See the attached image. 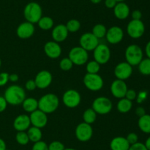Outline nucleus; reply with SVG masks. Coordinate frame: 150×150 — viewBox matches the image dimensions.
Masks as SVG:
<instances>
[{
    "label": "nucleus",
    "instance_id": "1",
    "mask_svg": "<svg viewBox=\"0 0 150 150\" xmlns=\"http://www.w3.org/2000/svg\"><path fill=\"white\" fill-rule=\"evenodd\" d=\"M4 99L7 104L11 105H19L26 99V93L22 87L18 85L9 86L4 91Z\"/></svg>",
    "mask_w": 150,
    "mask_h": 150
},
{
    "label": "nucleus",
    "instance_id": "2",
    "mask_svg": "<svg viewBox=\"0 0 150 150\" xmlns=\"http://www.w3.org/2000/svg\"><path fill=\"white\" fill-rule=\"evenodd\" d=\"M59 105V99L54 94H47L38 100V109L45 113H54Z\"/></svg>",
    "mask_w": 150,
    "mask_h": 150
},
{
    "label": "nucleus",
    "instance_id": "3",
    "mask_svg": "<svg viewBox=\"0 0 150 150\" xmlns=\"http://www.w3.org/2000/svg\"><path fill=\"white\" fill-rule=\"evenodd\" d=\"M23 16L26 21L32 24L38 23L42 16V10L41 6L35 1L28 3L23 10Z\"/></svg>",
    "mask_w": 150,
    "mask_h": 150
},
{
    "label": "nucleus",
    "instance_id": "4",
    "mask_svg": "<svg viewBox=\"0 0 150 150\" xmlns=\"http://www.w3.org/2000/svg\"><path fill=\"white\" fill-rule=\"evenodd\" d=\"M125 57L126 62L132 66H138L144 59L143 50L137 44H131L126 48Z\"/></svg>",
    "mask_w": 150,
    "mask_h": 150
},
{
    "label": "nucleus",
    "instance_id": "5",
    "mask_svg": "<svg viewBox=\"0 0 150 150\" xmlns=\"http://www.w3.org/2000/svg\"><path fill=\"white\" fill-rule=\"evenodd\" d=\"M83 81L86 88L92 91H98L103 87V79L98 74L86 73Z\"/></svg>",
    "mask_w": 150,
    "mask_h": 150
},
{
    "label": "nucleus",
    "instance_id": "6",
    "mask_svg": "<svg viewBox=\"0 0 150 150\" xmlns=\"http://www.w3.org/2000/svg\"><path fill=\"white\" fill-rule=\"evenodd\" d=\"M113 107L112 102L108 98L105 96H99L95 99L92 104V108L97 114L105 115L111 111Z\"/></svg>",
    "mask_w": 150,
    "mask_h": 150
},
{
    "label": "nucleus",
    "instance_id": "7",
    "mask_svg": "<svg viewBox=\"0 0 150 150\" xmlns=\"http://www.w3.org/2000/svg\"><path fill=\"white\" fill-rule=\"evenodd\" d=\"M68 57L73 62V65L83 66L87 62L89 54H88V51L82 47L76 46L70 49Z\"/></svg>",
    "mask_w": 150,
    "mask_h": 150
},
{
    "label": "nucleus",
    "instance_id": "8",
    "mask_svg": "<svg viewBox=\"0 0 150 150\" xmlns=\"http://www.w3.org/2000/svg\"><path fill=\"white\" fill-rule=\"evenodd\" d=\"M94 59L100 65H103L108 63L111 58V50L105 44H98L93 50Z\"/></svg>",
    "mask_w": 150,
    "mask_h": 150
},
{
    "label": "nucleus",
    "instance_id": "9",
    "mask_svg": "<svg viewBox=\"0 0 150 150\" xmlns=\"http://www.w3.org/2000/svg\"><path fill=\"white\" fill-rule=\"evenodd\" d=\"M127 32L129 36L134 39L140 38L145 32V25L142 20L132 19L127 26Z\"/></svg>",
    "mask_w": 150,
    "mask_h": 150
},
{
    "label": "nucleus",
    "instance_id": "10",
    "mask_svg": "<svg viewBox=\"0 0 150 150\" xmlns=\"http://www.w3.org/2000/svg\"><path fill=\"white\" fill-rule=\"evenodd\" d=\"M81 97L80 94L74 89L67 90L62 96V101L64 105L69 108H75L81 103Z\"/></svg>",
    "mask_w": 150,
    "mask_h": 150
},
{
    "label": "nucleus",
    "instance_id": "11",
    "mask_svg": "<svg viewBox=\"0 0 150 150\" xmlns=\"http://www.w3.org/2000/svg\"><path fill=\"white\" fill-rule=\"evenodd\" d=\"M75 133L76 138L79 141L86 142L92 138L93 135V129L91 124L82 122L76 126Z\"/></svg>",
    "mask_w": 150,
    "mask_h": 150
},
{
    "label": "nucleus",
    "instance_id": "12",
    "mask_svg": "<svg viewBox=\"0 0 150 150\" xmlns=\"http://www.w3.org/2000/svg\"><path fill=\"white\" fill-rule=\"evenodd\" d=\"M80 46L86 51H93L99 44V39L95 36L92 32H85L79 39Z\"/></svg>",
    "mask_w": 150,
    "mask_h": 150
},
{
    "label": "nucleus",
    "instance_id": "13",
    "mask_svg": "<svg viewBox=\"0 0 150 150\" xmlns=\"http://www.w3.org/2000/svg\"><path fill=\"white\" fill-rule=\"evenodd\" d=\"M133 74V66L127 62H121L116 66L114 75L118 79L125 80L130 77Z\"/></svg>",
    "mask_w": 150,
    "mask_h": 150
},
{
    "label": "nucleus",
    "instance_id": "14",
    "mask_svg": "<svg viewBox=\"0 0 150 150\" xmlns=\"http://www.w3.org/2000/svg\"><path fill=\"white\" fill-rule=\"evenodd\" d=\"M52 79V74L51 72L46 70H42L37 74L34 80L37 88L40 89H45L51 85Z\"/></svg>",
    "mask_w": 150,
    "mask_h": 150
},
{
    "label": "nucleus",
    "instance_id": "15",
    "mask_svg": "<svg viewBox=\"0 0 150 150\" xmlns=\"http://www.w3.org/2000/svg\"><path fill=\"white\" fill-rule=\"evenodd\" d=\"M105 38L109 44H117L122 41L124 38V32L120 26H113L107 30Z\"/></svg>",
    "mask_w": 150,
    "mask_h": 150
},
{
    "label": "nucleus",
    "instance_id": "16",
    "mask_svg": "<svg viewBox=\"0 0 150 150\" xmlns=\"http://www.w3.org/2000/svg\"><path fill=\"white\" fill-rule=\"evenodd\" d=\"M127 90V85L124 80L117 79L111 83V92L115 98H125Z\"/></svg>",
    "mask_w": 150,
    "mask_h": 150
},
{
    "label": "nucleus",
    "instance_id": "17",
    "mask_svg": "<svg viewBox=\"0 0 150 150\" xmlns=\"http://www.w3.org/2000/svg\"><path fill=\"white\" fill-rule=\"evenodd\" d=\"M29 119H30L31 124H32L33 126H36L40 129L44 127L48 123L47 114L39 109L31 113Z\"/></svg>",
    "mask_w": 150,
    "mask_h": 150
},
{
    "label": "nucleus",
    "instance_id": "18",
    "mask_svg": "<svg viewBox=\"0 0 150 150\" xmlns=\"http://www.w3.org/2000/svg\"><path fill=\"white\" fill-rule=\"evenodd\" d=\"M35 32V26L30 22H23L18 26L16 34L21 39H27L32 37Z\"/></svg>",
    "mask_w": 150,
    "mask_h": 150
},
{
    "label": "nucleus",
    "instance_id": "19",
    "mask_svg": "<svg viewBox=\"0 0 150 150\" xmlns=\"http://www.w3.org/2000/svg\"><path fill=\"white\" fill-rule=\"evenodd\" d=\"M44 51L48 57L51 59H57L62 54V48L59 43L56 41H48L44 45Z\"/></svg>",
    "mask_w": 150,
    "mask_h": 150
},
{
    "label": "nucleus",
    "instance_id": "20",
    "mask_svg": "<svg viewBox=\"0 0 150 150\" xmlns=\"http://www.w3.org/2000/svg\"><path fill=\"white\" fill-rule=\"evenodd\" d=\"M68 30L64 24H58L52 29L51 36L53 40L57 43L63 42L68 36Z\"/></svg>",
    "mask_w": 150,
    "mask_h": 150
},
{
    "label": "nucleus",
    "instance_id": "21",
    "mask_svg": "<svg viewBox=\"0 0 150 150\" xmlns=\"http://www.w3.org/2000/svg\"><path fill=\"white\" fill-rule=\"evenodd\" d=\"M31 121L29 116L26 114H21L15 119L13 121V127L18 132L26 131L30 127Z\"/></svg>",
    "mask_w": 150,
    "mask_h": 150
},
{
    "label": "nucleus",
    "instance_id": "22",
    "mask_svg": "<svg viewBox=\"0 0 150 150\" xmlns=\"http://www.w3.org/2000/svg\"><path fill=\"white\" fill-rule=\"evenodd\" d=\"M113 10H114V14L115 17L120 20L126 19L130 13V7L124 1L117 2Z\"/></svg>",
    "mask_w": 150,
    "mask_h": 150
},
{
    "label": "nucleus",
    "instance_id": "23",
    "mask_svg": "<svg viewBox=\"0 0 150 150\" xmlns=\"http://www.w3.org/2000/svg\"><path fill=\"white\" fill-rule=\"evenodd\" d=\"M130 146V144L125 137H115L110 143V148L111 150H128Z\"/></svg>",
    "mask_w": 150,
    "mask_h": 150
},
{
    "label": "nucleus",
    "instance_id": "24",
    "mask_svg": "<svg viewBox=\"0 0 150 150\" xmlns=\"http://www.w3.org/2000/svg\"><path fill=\"white\" fill-rule=\"evenodd\" d=\"M22 107L27 113H32L38 109V100L33 97H28L22 102Z\"/></svg>",
    "mask_w": 150,
    "mask_h": 150
},
{
    "label": "nucleus",
    "instance_id": "25",
    "mask_svg": "<svg viewBox=\"0 0 150 150\" xmlns=\"http://www.w3.org/2000/svg\"><path fill=\"white\" fill-rule=\"evenodd\" d=\"M138 126L142 132L146 134H150V115L145 114L139 117Z\"/></svg>",
    "mask_w": 150,
    "mask_h": 150
},
{
    "label": "nucleus",
    "instance_id": "26",
    "mask_svg": "<svg viewBox=\"0 0 150 150\" xmlns=\"http://www.w3.org/2000/svg\"><path fill=\"white\" fill-rule=\"evenodd\" d=\"M27 130V135L28 137H29V141L36 143L38 141H41L42 137V133L40 128L32 126V127H29Z\"/></svg>",
    "mask_w": 150,
    "mask_h": 150
},
{
    "label": "nucleus",
    "instance_id": "27",
    "mask_svg": "<svg viewBox=\"0 0 150 150\" xmlns=\"http://www.w3.org/2000/svg\"><path fill=\"white\" fill-rule=\"evenodd\" d=\"M133 107V102L130 100L127 99L125 97L120 99V101L117 103V110L121 113H128Z\"/></svg>",
    "mask_w": 150,
    "mask_h": 150
},
{
    "label": "nucleus",
    "instance_id": "28",
    "mask_svg": "<svg viewBox=\"0 0 150 150\" xmlns=\"http://www.w3.org/2000/svg\"><path fill=\"white\" fill-rule=\"evenodd\" d=\"M38 24L42 30H49L54 26V20L49 16H42L38 21Z\"/></svg>",
    "mask_w": 150,
    "mask_h": 150
},
{
    "label": "nucleus",
    "instance_id": "29",
    "mask_svg": "<svg viewBox=\"0 0 150 150\" xmlns=\"http://www.w3.org/2000/svg\"><path fill=\"white\" fill-rule=\"evenodd\" d=\"M97 113L92 108H88L83 112V122L89 124H92L96 121Z\"/></svg>",
    "mask_w": 150,
    "mask_h": 150
},
{
    "label": "nucleus",
    "instance_id": "30",
    "mask_svg": "<svg viewBox=\"0 0 150 150\" xmlns=\"http://www.w3.org/2000/svg\"><path fill=\"white\" fill-rule=\"evenodd\" d=\"M139 71L142 75L144 76H149L150 75V59L145 58L143 59L140 62L139 65Z\"/></svg>",
    "mask_w": 150,
    "mask_h": 150
},
{
    "label": "nucleus",
    "instance_id": "31",
    "mask_svg": "<svg viewBox=\"0 0 150 150\" xmlns=\"http://www.w3.org/2000/svg\"><path fill=\"white\" fill-rule=\"evenodd\" d=\"M106 32L107 29L106 27H105V26H104L102 24H98L95 25V26H93L92 33L93 34L96 38L100 39V38H104V37H105Z\"/></svg>",
    "mask_w": 150,
    "mask_h": 150
},
{
    "label": "nucleus",
    "instance_id": "32",
    "mask_svg": "<svg viewBox=\"0 0 150 150\" xmlns=\"http://www.w3.org/2000/svg\"><path fill=\"white\" fill-rule=\"evenodd\" d=\"M65 26L69 32H76L80 29L81 23L77 19H71L67 22Z\"/></svg>",
    "mask_w": 150,
    "mask_h": 150
},
{
    "label": "nucleus",
    "instance_id": "33",
    "mask_svg": "<svg viewBox=\"0 0 150 150\" xmlns=\"http://www.w3.org/2000/svg\"><path fill=\"white\" fill-rule=\"evenodd\" d=\"M16 140L17 141V143L20 145L25 146L29 142V137H28L27 132H26L25 131H20V132H18L17 134L16 135Z\"/></svg>",
    "mask_w": 150,
    "mask_h": 150
},
{
    "label": "nucleus",
    "instance_id": "34",
    "mask_svg": "<svg viewBox=\"0 0 150 150\" xmlns=\"http://www.w3.org/2000/svg\"><path fill=\"white\" fill-rule=\"evenodd\" d=\"M100 69V65L95 60L89 62L86 64V71L89 74H98Z\"/></svg>",
    "mask_w": 150,
    "mask_h": 150
},
{
    "label": "nucleus",
    "instance_id": "35",
    "mask_svg": "<svg viewBox=\"0 0 150 150\" xmlns=\"http://www.w3.org/2000/svg\"><path fill=\"white\" fill-rule=\"evenodd\" d=\"M73 63L69 57H64L59 62V67L62 71H70L73 68Z\"/></svg>",
    "mask_w": 150,
    "mask_h": 150
},
{
    "label": "nucleus",
    "instance_id": "36",
    "mask_svg": "<svg viewBox=\"0 0 150 150\" xmlns=\"http://www.w3.org/2000/svg\"><path fill=\"white\" fill-rule=\"evenodd\" d=\"M65 147L62 142L54 141L48 145V150H64Z\"/></svg>",
    "mask_w": 150,
    "mask_h": 150
},
{
    "label": "nucleus",
    "instance_id": "37",
    "mask_svg": "<svg viewBox=\"0 0 150 150\" xmlns=\"http://www.w3.org/2000/svg\"><path fill=\"white\" fill-rule=\"evenodd\" d=\"M32 150H48V145L42 141L34 143Z\"/></svg>",
    "mask_w": 150,
    "mask_h": 150
},
{
    "label": "nucleus",
    "instance_id": "38",
    "mask_svg": "<svg viewBox=\"0 0 150 150\" xmlns=\"http://www.w3.org/2000/svg\"><path fill=\"white\" fill-rule=\"evenodd\" d=\"M127 142L130 144V145H133V144H136V143L139 142V136L135 132H130L126 137Z\"/></svg>",
    "mask_w": 150,
    "mask_h": 150
},
{
    "label": "nucleus",
    "instance_id": "39",
    "mask_svg": "<svg viewBox=\"0 0 150 150\" xmlns=\"http://www.w3.org/2000/svg\"><path fill=\"white\" fill-rule=\"evenodd\" d=\"M128 150H148L146 149V146L144 144L141 142H137L136 144L130 145V148Z\"/></svg>",
    "mask_w": 150,
    "mask_h": 150
},
{
    "label": "nucleus",
    "instance_id": "40",
    "mask_svg": "<svg viewBox=\"0 0 150 150\" xmlns=\"http://www.w3.org/2000/svg\"><path fill=\"white\" fill-rule=\"evenodd\" d=\"M9 81V74L7 72L0 73V87L4 86Z\"/></svg>",
    "mask_w": 150,
    "mask_h": 150
},
{
    "label": "nucleus",
    "instance_id": "41",
    "mask_svg": "<svg viewBox=\"0 0 150 150\" xmlns=\"http://www.w3.org/2000/svg\"><path fill=\"white\" fill-rule=\"evenodd\" d=\"M137 97V93L136 91L133 89H128L127 90V93L125 94V98L127 99L130 100V101H133V100H135Z\"/></svg>",
    "mask_w": 150,
    "mask_h": 150
},
{
    "label": "nucleus",
    "instance_id": "42",
    "mask_svg": "<svg viewBox=\"0 0 150 150\" xmlns=\"http://www.w3.org/2000/svg\"><path fill=\"white\" fill-rule=\"evenodd\" d=\"M25 88L28 91H34L35 89H36L37 86L35 80L34 79H29L28 81H26V84H25Z\"/></svg>",
    "mask_w": 150,
    "mask_h": 150
},
{
    "label": "nucleus",
    "instance_id": "43",
    "mask_svg": "<svg viewBox=\"0 0 150 150\" xmlns=\"http://www.w3.org/2000/svg\"><path fill=\"white\" fill-rule=\"evenodd\" d=\"M131 16L133 20H142V13L139 10H135L132 12Z\"/></svg>",
    "mask_w": 150,
    "mask_h": 150
},
{
    "label": "nucleus",
    "instance_id": "44",
    "mask_svg": "<svg viewBox=\"0 0 150 150\" xmlns=\"http://www.w3.org/2000/svg\"><path fill=\"white\" fill-rule=\"evenodd\" d=\"M7 106V102L4 96H0V113H2L6 110Z\"/></svg>",
    "mask_w": 150,
    "mask_h": 150
},
{
    "label": "nucleus",
    "instance_id": "45",
    "mask_svg": "<svg viewBox=\"0 0 150 150\" xmlns=\"http://www.w3.org/2000/svg\"><path fill=\"white\" fill-rule=\"evenodd\" d=\"M146 96H147V93L146 91H141L139 94H137V97H136L138 102H142L144 100L146 99Z\"/></svg>",
    "mask_w": 150,
    "mask_h": 150
},
{
    "label": "nucleus",
    "instance_id": "46",
    "mask_svg": "<svg viewBox=\"0 0 150 150\" xmlns=\"http://www.w3.org/2000/svg\"><path fill=\"white\" fill-rule=\"evenodd\" d=\"M117 1L116 0H105V5L107 8L114 9Z\"/></svg>",
    "mask_w": 150,
    "mask_h": 150
},
{
    "label": "nucleus",
    "instance_id": "47",
    "mask_svg": "<svg viewBox=\"0 0 150 150\" xmlns=\"http://www.w3.org/2000/svg\"><path fill=\"white\" fill-rule=\"evenodd\" d=\"M136 114L139 117L144 116V115L146 114V112H145V109L142 107H138L136 110Z\"/></svg>",
    "mask_w": 150,
    "mask_h": 150
},
{
    "label": "nucleus",
    "instance_id": "48",
    "mask_svg": "<svg viewBox=\"0 0 150 150\" xmlns=\"http://www.w3.org/2000/svg\"><path fill=\"white\" fill-rule=\"evenodd\" d=\"M19 79L18 75L16 74H9V80L11 81V82H17Z\"/></svg>",
    "mask_w": 150,
    "mask_h": 150
},
{
    "label": "nucleus",
    "instance_id": "49",
    "mask_svg": "<svg viewBox=\"0 0 150 150\" xmlns=\"http://www.w3.org/2000/svg\"><path fill=\"white\" fill-rule=\"evenodd\" d=\"M145 53H146V55L147 56L148 58L150 59V41H148L147 44H146V46H145Z\"/></svg>",
    "mask_w": 150,
    "mask_h": 150
},
{
    "label": "nucleus",
    "instance_id": "50",
    "mask_svg": "<svg viewBox=\"0 0 150 150\" xmlns=\"http://www.w3.org/2000/svg\"><path fill=\"white\" fill-rule=\"evenodd\" d=\"M7 146H6V143L2 138H0V150H6Z\"/></svg>",
    "mask_w": 150,
    "mask_h": 150
},
{
    "label": "nucleus",
    "instance_id": "51",
    "mask_svg": "<svg viewBox=\"0 0 150 150\" xmlns=\"http://www.w3.org/2000/svg\"><path fill=\"white\" fill-rule=\"evenodd\" d=\"M144 144H145V146H146V149H147L148 150H150V136L146 140Z\"/></svg>",
    "mask_w": 150,
    "mask_h": 150
},
{
    "label": "nucleus",
    "instance_id": "52",
    "mask_svg": "<svg viewBox=\"0 0 150 150\" xmlns=\"http://www.w3.org/2000/svg\"><path fill=\"white\" fill-rule=\"evenodd\" d=\"M103 0H90V1L92 3H93V4H98V3L101 2Z\"/></svg>",
    "mask_w": 150,
    "mask_h": 150
},
{
    "label": "nucleus",
    "instance_id": "53",
    "mask_svg": "<svg viewBox=\"0 0 150 150\" xmlns=\"http://www.w3.org/2000/svg\"><path fill=\"white\" fill-rule=\"evenodd\" d=\"M64 150H76V149H75L73 148H65L64 149Z\"/></svg>",
    "mask_w": 150,
    "mask_h": 150
},
{
    "label": "nucleus",
    "instance_id": "54",
    "mask_svg": "<svg viewBox=\"0 0 150 150\" xmlns=\"http://www.w3.org/2000/svg\"><path fill=\"white\" fill-rule=\"evenodd\" d=\"M116 1H117V2H121V1H124L125 0H116Z\"/></svg>",
    "mask_w": 150,
    "mask_h": 150
},
{
    "label": "nucleus",
    "instance_id": "55",
    "mask_svg": "<svg viewBox=\"0 0 150 150\" xmlns=\"http://www.w3.org/2000/svg\"><path fill=\"white\" fill-rule=\"evenodd\" d=\"M1 59H0V68H1Z\"/></svg>",
    "mask_w": 150,
    "mask_h": 150
},
{
    "label": "nucleus",
    "instance_id": "56",
    "mask_svg": "<svg viewBox=\"0 0 150 150\" xmlns=\"http://www.w3.org/2000/svg\"><path fill=\"white\" fill-rule=\"evenodd\" d=\"M6 150H9V149H6Z\"/></svg>",
    "mask_w": 150,
    "mask_h": 150
}]
</instances>
